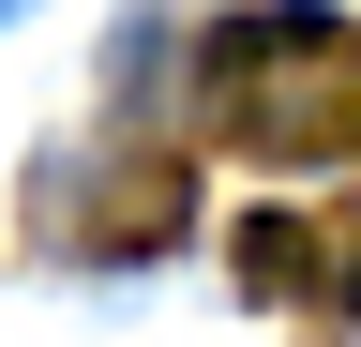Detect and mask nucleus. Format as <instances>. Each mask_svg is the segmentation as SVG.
I'll list each match as a JSON object with an SVG mask.
<instances>
[{
	"label": "nucleus",
	"mask_w": 361,
	"mask_h": 347,
	"mask_svg": "<svg viewBox=\"0 0 361 347\" xmlns=\"http://www.w3.org/2000/svg\"><path fill=\"white\" fill-rule=\"evenodd\" d=\"M196 121L256 166H346L361 151V16L316 0H241L196 46Z\"/></svg>",
	"instance_id": "nucleus-1"
},
{
	"label": "nucleus",
	"mask_w": 361,
	"mask_h": 347,
	"mask_svg": "<svg viewBox=\"0 0 361 347\" xmlns=\"http://www.w3.org/2000/svg\"><path fill=\"white\" fill-rule=\"evenodd\" d=\"M180 211H196V196H180L166 151H106L90 182H75V166L45 182V242H61V257H166Z\"/></svg>",
	"instance_id": "nucleus-2"
},
{
	"label": "nucleus",
	"mask_w": 361,
	"mask_h": 347,
	"mask_svg": "<svg viewBox=\"0 0 361 347\" xmlns=\"http://www.w3.org/2000/svg\"><path fill=\"white\" fill-rule=\"evenodd\" d=\"M226 272H241V302H331L346 317L331 227H301V211H241V227H226Z\"/></svg>",
	"instance_id": "nucleus-3"
},
{
	"label": "nucleus",
	"mask_w": 361,
	"mask_h": 347,
	"mask_svg": "<svg viewBox=\"0 0 361 347\" xmlns=\"http://www.w3.org/2000/svg\"><path fill=\"white\" fill-rule=\"evenodd\" d=\"M16 16H30V0H0V30H16Z\"/></svg>",
	"instance_id": "nucleus-4"
},
{
	"label": "nucleus",
	"mask_w": 361,
	"mask_h": 347,
	"mask_svg": "<svg viewBox=\"0 0 361 347\" xmlns=\"http://www.w3.org/2000/svg\"><path fill=\"white\" fill-rule=\"evenodd\" d=\"M346 317H361V272H346Z\"/></svg>",
	"instance_id": "nucleus-5"
}]
</instances>
